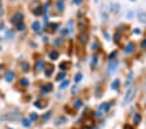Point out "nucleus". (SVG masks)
Wrapping results in <instances>:
<instances>
[{"instance_id": "obj_29", "label": "nucleus", "mask_w": 146, "mask_h": 129, "mask_svg": "<svg viewBox=\"0 0 146 129\" xmlns=\"http://www.w3.org/2000/svg\"><path fill=\"white\" fill-rule=\"evenodd\" d=\"M84 78V76H82V73H77L76 76H74V82L76 83H78V82H81V80Z\"/></svg>"}, {"instance_id": "obj_23", "label": "nucleus", "mask_w": 146, "mask_h": 129, "mask_svg": "<svg viewBox=\"0 0 146 129\" xmlns=\"http://www.w3.org/2000/svg\"><path fill=\"white\" fill-rule=\"evenodd\" d=\"M132 78H133V72H129V74H128V78L127 81H125V86H129L132 83Z\"/></svg>"}, {"instance_id": "obj_46", "label": "nucleus", "mask_w": 146, "mask_h": 129, "mask_svg": "<svg viewBox=\"0 0 146 129\" xmlns=\"http://www.w3.org/2000/svg\"><path fill=\"white\" fill-rule=\"evenodd\" d=\"M82 129H93V128H91V126H89V125H84V128H82Z\"/></svg>"}, {"instance_id": "obj_15", "label": "nucleus", "mask_w": 146, "mask_h": 129, "mask_svg": "<svg viewBox=\"0 0 146 129\" xmlns=\"http://www.w3.org/2000/svg\"><path fill=\"white\" fill-rule=\"evenodd\" d=\"M21 71L22 72H29L30 71V64H29V62H26V60H24V62H21Z\"/></svg>"}, {"instance_id": "obj_50", "label": "nucleus", "mask_w": 146, "mask_h": 129, "mask_svg": "<svg viewBox=\"0 0 146 129\" xmlns=\"http://www.w3.org/2000/svg\"><path fill=\"white\" fill-rule=\"evenodd\" d=\"M0 50H1V47H0Z\"/></svg>"}, {"instance_id": "obj_22", "label": "nucleus", "mask_w": 146, "mask_h": 129, "mask_svg": "<svg viewBox=\"0 0 146 129\" xmlns=\"http://www.w3.org/2000/svg\"><path fill=\"white\" fill-rule=\"evenodd\" d=\"M68 85H69V80H64L63 82H60V85H59V89H60V90H64Z\"/></svg>"}, {"instance_id": "obj_4", "label": "nucleus", "mask_w": 146, "mask_h": 129, "mask_svg": "<svg viewBox=\"0 0 146 129\" xmlns=\"http://www.w3.org/2000/svg\"><path fill=\"white\" fill-rule=\"evenodd\" d=\"M43 71H44V76L47 77V78H50V77L52 76V73H54V71H55L54 64H51V63H46Z\"/></svg>"}, {"instance_id": "obj_41", "label": "nucleus", "mask_w": 146, "mask_h": 129, "mask_svg": "<svg viewBox=\"0 0 146 129\" xmlns=\"http://www.w3.org/2000/svg\"><path fill=\"white\" fill-rule=\"evenodd\" d=\"M72 3H73V4H76V5H78V4H81V3H82V0H73Z\"/></svg>"}, {"instance_id": "obj_1", "label": "nucleus", "mask_w": 146, "mask_h": 129, "mask_svg": "<svg viewBox=\"0 0 146 129\" xmlns=\"http://www.w3.org/2000/svg\"><path fill=\"white\" fill-rule=\"evenodd\" d=\"M22 22H24V13L22 12L17 11V12H15L11 16V24H12L13 26H18V25L22 24Z\"/></svg>"}, {"instance_id": "obj_36", "label": "nucleus", "mask_w": 146, "mask_h": 129, "mask_svg": "<svg viewBox=\"0 0 146 129\" xmlns=\"http://www.w3.org/2000/svg\"><path fill=\"white\" fill-rule=\"evenodd\" d=\"M51 114H52L51 111H48V112H47V114H46L44 116H43V121H46V120H48V119H50V116H51Z\"/></svg>"}, {"instance_id": "obj_11", "label": "nucleus", "mask_w": 146, "mask_h": 129, "mask_svg": "<svg viewBox=\"0 0 146 129\" xmlns=\"http://www.w3.org/2000/svg\"><path fill=\"white\" fill-rule=\"evenodd\" d=\"M44 65H46V63L43 62V60H38L35 67H34V72H35V73H39L42 69H44Z\"/></svg>"}, {"instance_id": "obj_44", "label": "nucleus", "mask_w": 146, "mask_h": 129, "mask_svg": "<svg viewBox=\"0 0 146 129\" xmlns=\"http://www.w3.org/2000/svg\"><path fill=\"white\" fill-rule=\"evenodd\" d=\"M133 33L138 35V34H141V30H140V29H134V30H133Z\"/></svg>"}, {"instance_id": "obj_45", "label": "nucleus", "mask_w": 146, "mask_h": 129, "mask_svg": "<svg viewBox=\"0 0 146 129\" xmlns=\"http://www.w3.org/2000/svg\"><path fill=\"white\" fill-rule=\"evenodd\" d=\"M76 93H77V87H73V89H72V94H76Z\"/></svg>"}, {"instance_id": "obj_18", "label": "nucleus", "mask_w": 146, "mask_h": 129, "mask_svg": "<svg viewBox=\"0 0 146 129\" xmlns=\"http://www.w3.org/2000/svg\"><path fill=\"white\" fill-rule=\"evenodd\" d=\"M119 87H120V80L112 81V83H111V89L112 90H119Z\"/></svg>"}, {"instance_id": "obj_14", "label": "nucleus", "mask_w": 146, "mask_h": 129, "mask_svg": "<svg viewBox=\"0 0 146 129\" xmlns=\"http://www.w3.org/2000/svg\"><path fill=\"white\" fill-rule=\"evenodd\" d=\"M59 56H60V54H59V51H56V50H52L48 54V58L51 59V60H58Z\"/></svg>"}, {"instance_id": "obj_9", "label": "nucleus", "mask_w": 146, "mask_h": 129, "mask_svg": "<svg viewBox=\"0 0 146 129\" xmlns=\"http://www.w3.org/2000/svg\"><path fill=\"white\" fill-rule=\"evenodd\" d=\"M47 105H48V102L46 101V99H38L36 102H34V106H35L36 108H39V110L46 108L47 107Z\"/></svg>"}, {"instance_id": "obj_33", "label": "nucleus", "mask_w": 146, "mask_h": 129, "mask_svg": "<svg viewBox=\"0 0 146 129\" xmlns=\"http://www.w3.org/2000/svg\"><path fill=\"white\" fill-rule=\"evenodd\" d=\"M56 9H58L59 12H64V4L63 3H58L56 4Z\"/></svg>"}, {"instance_id": "obj_32", "label": "nucleus", "mask_w": 146, "mask_h": 129, "mask_svg": "<svg viewBox=\"0 0 146 129\" xmlns=\"http://www.w3.org/2000/svg\"><path fill=\"white\" fill-rule=\"evenodd\" d=\"M65 121H67V119H65V117H63V116H60L58 120H56V124H58V125H61V124H64Z\"/></svg>"}, {"instance_id": "obj_16", "label": "nucleus", "mask_w": 146, "mask_h": 129, "mask_svg": "<svg viewBox=\"0 0 146 129\" xmlns=\"http://www.w3.org/2000/svg\"><path fill=\"white\" fill-rule=\"evenodd\" d=\"M59 26H60V24H58V22H52V24L48 25V31L50 33H54V31L58 30Z\"/></svg>"}, {"instance_id": "obj_38", "label": "nucleus", "mask_w": 146, "mask_h": 129, "mask_svg": "<svg viewBox=\"0 0 146 129\" xmlns=\"http://www.w3.org/2000/svg\"><path fill=\"white\" fill-rule=\"evenodd\" d=\"M141 50H146V39H142L141 42Z\"/></svg>"}, {"instance_id": "obj_25", "label": "nucleus", "mask_w": 146, "mask_h": 129, "mask_svg": "<svg viewBox=\"0 0 146 129\" xmlns=\"http://www.w3.org/2000/svg\"><path fill=\"white\" fill-rule=\"evenodd\" d=\"M99 48H100L99 42H98V40H95V42L93 43V44H91V50H93V51H98Z\"/></svg>"}, {"instance_id": "obj_35", "label": "nucleus", "mask_w": 146, "mask_h": 129, "mask_svg": "<svg viewBox=\"0 0 146 129\" xmlns=\"http://www.w3.org/2000/svg\"><path fill=\"white\" fill-rule=\"evenodd\" d=\"M29 119H30V121L33 123V121L38 120V115H36V114H30V117H29Z\"/></svg>"}, {"instance_id": "obj_17", "label": "nucleus", "mask_w": 146, "mask_h": 129, "mask_svg": "<svg viewBox=\"0 0 146 129\" xmlns=\"http://www.w3.org/2000/svg\"><path fill=\"white\" fill-rule=\"evenodd\" d=\"M31 29H33L35 33H39V31H40V22L34 21L33 24H31Z\"/></svg>"}, {"instance_id": "obj_7", "label": "nucleus", "mask_w": 146, "mask_h": 129, "mask_svg": "<svg viewBox=\"0 0 146 129\" xmlns=\"http://www.w3.org/2000/svg\"><path fill=\"white\" fill-rule=\"evenodd\" d=\"M117 67H119V63L116 62V60H112V62H110V64H108V68H107V73L108 74H112L113 72L117 69Z\"/></svg>"}, {"instance_id": "obj_31", "label": "nucleus", "mask_w": 146, "mask_h": 129, "mask_svg": "<svg viewBox=\"0 0 146 129\" xmlns=\"http://www.w3.org/2000/svg\"><path fill=\"white\" fill-rule=\"evenodd\" d=\"M116 55H117V51H112V52L110 54V55H108V60H110V62H112L113 59L116 58Z\"/></svg>"}, {"instance_id": "obj_2", "label": "nucleus", "mask_w": 146, "mask_h": 129, "mask_svg": "<svg viewBox=\"0 0 146 129\" xmlns=\"http://www.w3.org/2000/svg\"><path fill=\"white\" fill-rule=\"evenodd\" d=\"M134 95H136V89L134 87H129L128 89V91L125 93V95H124V102H123V105H129L132 101H133Z\"/></svg>"}, {"instance_id": "obj_49", "label": "nucleus", "mask_w": 146, "mask_h": 129, "mask_svg": "<svg viewBox=\"0 0 146 129\" xmlns=\"http://www.w3.org/2000/svg\"><path fill=\"white\" fill-rule=\"evenodd\" d=\"M131 1H136V0H131Z\"/></svg>"}, {"instance_id": "obj_20", "label": "nucleus", "mask_w": 146, "mask_h": 129, "mask_svg": "<svg viewBox=\"0 0 146 129\" xmlns=\"http://www.w3.org/2000/svg\"><path fill=\"white\" fill-rule=\"evenodd\" d=\"M82 105H84V102H82L81 99H76V101H74V103H73V107L76 108V110H78V108L82 107Z\"/></svg>"}, {"instance_id": "obj_26", "label": "nucleus", "mask_w": 146, "mask_h": 129, "mask_svg": "<svg viewBox=\"0 0 146 129\" xmlns=\"http://www.w3.org/2000/svg\"><path fill=\"white\" fill-rule=\"evenodd\" d=\"M141 120H142V117H141V115H140V114H136V115H134V117H133L134 124H140V123H141Z\"/></svg>"}, {"instance_id": "obj_39", "label": "nucleus", "mask_w": 146, "mask_h": 129, "mask_svg": "<svg viewBox=\"0 0 146 129\" xmlns=\"http://www.w3.org/2000/svg\"><path fill=\"white\" fill-rule=\"evenodd\" d=\"M13 31H7V38H13Z\"/></svg>"}, {"instance_id": "obj_51", "label": "nucleus", "mask_w": 146, "mask_h": 129, "mask_svg": "<svg viewBox=\"0 0 146 129\" xmlns=\"http://www.w3.org/2000/svg\"><path fill=\"white\" fill-rule=\"evenodd\" d=\"M0 94H1V93H0Z\"/></svg>"}, {"instance_id": "obj_42", "label": "nucleus", "mask_w": 146, "mask_h": 129, "mask_svg": "<svg viewBox=\"0 0 146 129\" xmlns=\"http://www.w3.org/2000/svg\"><path fill=\"white\" fill-rule=\"evenodd\" d=\"M67 34H68L67 29H63V30H61V35H67Z\"/></svg>"}, {"instance_id": "obj_24", "label": "nucleus", "mask_w": 146, "mask_h": 129, "mask_svg": "<svg viewBox=\"0 0 146 129\" xmlns=\"http://www.w3.org/2000/svg\"><path fill=\"white\" fill-rule=\"evenodd\" d=\"M20 86L27 87V86H29V80H27V78H20Z\"/></svg>"}, {"instance_id": "obj_47", "label": "nucleus", "mask_w": 146, "mask_h": 129, "mask_svg": "<svg viewBox=\"0 0 146 129\" xmlns=\"http://www.w3.org/2000/svg\"><path fill=\"white\" fill-rule=\"evenodd\" d=\"M3 8H1V5H0V16H3Z\"/></svg>"}, {"instance_id": "obj_10", "label": "nucleus", "mask_w": 146, "mask_h": 129, "mask_svg": "<svg viewBox=\"0 0 146 129\" xmlns=\"http://www.w3.org/2000/svg\"><path fill=\"white\" fill-rule=\"evenodd\" d=\"M134 50H136V46H134V43H133V42H129L127 46H125L124 52L127 54V55H131V54L134 52Z\"/></svg>"}, {"instance_id": "obj_19", "label": "nucleus", "mask_w": 146, "mask_h": 129, "mask_svg": "<svg viewBox=\"0 0 146 129\" xmlns=\"http://www.w3.org/2000/svg\"><path fill=\"white\" fill-rule=\"evenodd\" d=\"M67 30H68V34H73V26H74V24H73V21L72 20H69L68 21V24H67Z\"/></svg>"}, {"instance_id": "obj_5", "label": "nucleus", "mask_w": 146, "mask_h": 129, "mask_svg": "<svg viewBox=\"0 0 146 129\" xmlns=\"http://www.w3.org/2000/svg\"><path fill=\"white\" fill-rule=\"evenodd\" d=\"M77 28H78V30L81 31V33H86L89 29V21L88 20H80L78 21V25H77Z\"/></svg>"}, {"instance_id": "obj_27", "label": "nucleus", "mask_w": 146, "mask_h": 129, "mask_svg": "<svg viewBox=\"0 0 146 129\" xmlns=\"http://www.w3.org/2000/svg\"><path fill=\"white\" fill-rule=\"evenodd\" d=\"M97 64H98V56L94 55L93 56V59H91V68H95L97 67Z\"/></svg>"}, {"instance_id": "obj_13", "label": "nucleus", "mask_w": 146, "mask_h": 129, "mask_svg": "<svg viewBox=\"0 0 146 129\" xmlns=\"http://www.w3.org/2000/svg\"><path fill=\"white\" fill-rule=\"evenodd\" d=\"M15 76H16V74H15V72H13V71H8L5 73V81H7V82H9V83L13 82V80H15Z\"/></svg>"}, {"instance_id": "obj_6", "label": "nucleus", "mask_w": 146, "mask_h": 129, "mask_svg": "<svg viewBox=\"0 0 146 129\" xmlns=\"http://www.w3.org/2000/svg\"><path fill=\"white\" fill-rule=\"evenodd\" d=\"M52 90H54V86H52L51 82H46L42 85V87H40V94H48V93H51Z\"/></svg>"}, {"instance_id": "obj_28", "label": "nucleus", "mask_w": 146, "mask_h": 129, "mask_svg": "<svg viewBox=\"0 0 146 129\" xmlns=\"http://www.w3.org/2000/svg\"><path fill=\"white\" fill-rule=\"evenodd\" d=\"M22 125L26 126V128L31 126V121H30V119H22Z\"/></svg>"}, {"instance_id": "obj_40", "label": "nucleus", "mask_w": 146, "mask_h": 129, "mask_svg": "<svg viewBox=\"0 0 146 129\" xmlns=\"http://www.w3.org/2000/svg\"><path fill=\"white\" fill-rule=\"evenodd\" d=\"M55 44H56V46H59V44H60L61 43V38H56V40H55Z\"/></svg>"}, {"instance_id": "obj_43", "label": "nucleus", "mask_w": 146, "mask_h": 129, "mask_svg": "<svg viewBox=\"0 0 146 129\" xmlns=\"http://www.w3.org/2000/svg\"><path fill=\"white\" fill-rule=\"evenodd\" d=\"M4 73V65H0V76Z\"/></svg>"}, {"instance_id": "obj_37", "label": "nucleus", "mask_w": 146, "mask_h": 129, "mask_svg": "<svg viewBox=\"0 0 146 129\" xmlns=\"http://www.w3.org/2000/svg\"><path fill=\"white\" fill-rule=\"evenodd\" d=\"M111 7H112V11H113V12H119V7H120L119 4H112Z\"/></svg>"}, {"instance_id": "obj_3", "label": "nucleus", "mask_w": 146, "mask_h": 129, "mask_svg": "<svg viewBox=\"0 0 146 129\" xmlns=\"http://www.w3.org/2000/svg\"><path fill=\"white\" fill-rule=\"evenodd\" d=\"M30 9H31V13H33L34 16H42V13H43V5L40 3H38V1H35Z\"/></svg>"}, {"instance_id": "obj_34", "label": "nucleus", "mask_w": 146, "mask_h": 129, "mask_svg": "<svg viewBox=\"0 0 146 129\" xmlns=\"http://www.w3.org/2000/svg\"><path fill=\"white\" fill-rule=\"evenodd\" d=\"M16 28H17V30H18V31H25V29H26V26H25V24H24V22H22V24H20V25H18V26H16Z\"/></svg>"}, {"instance_id": "obj_12", "label": "nucleus", "mask_w": 146, "mask_h": 129, "mask_svg": "<svg viewBox=\"0 0 146 129\" xmlns=\"http://www.w3.org/2000/svg\"><path fill=\"white\" fill-rule=\"evenodd\" d=\"M78 42L81 44H86L89 42V35L86 33H80L78 34Z\"/></svg>"}, {"instance_id": "obj_30", "label": "nucleus", "mask_w": 146, "mask_h": 129, "mask_svg": "<svg viewBox=\"0 0 146 129\" xmlns=\"http://www.w3.org/2000/svg\"><path fill=\"white\" fill-rule=\"evenodd\" d=\"M65 78V72H60V73L56 76V81H61Z\"/></svg>"}, {"instance_id": "obj_21", "label": "nucleus", "mask_w": 146, "mask_h": 129, "mask_svg": "<svg viewBox=\"0 0 146 129\" xmlns=\"http://www.w3.org/2000/svg\"><path fill=\"white\" fill-rule=\"evenodd\" d=\"M121 33H119V31H116V34L113 35V42L115 43H120V40H121Z\"/></svg>"}, {"instance_id": "obj_8", "label": "nucleus", "mask_w": 146, "mask_h": 129, "mask_svg": "<svg viewBox=\"0 0 146 129\" xmlns=\"http://www.w3.org/2000/svg\"><path fill=\"white\" fill-rule=\"evenodd\" d=\"M70 67H72V63L69 62V60H64V62H61L60 64H59V68L61 69V72H67L70 69Z\"/></svg>"}, {"instance_id": "obj_48", "label": "nucleus", "mask_w": 146, "mask_h": 129, "mask_svg": "<svg viewBox=\"0 0 146 129\" xmlns=\"http://www.w3.org/2000/svg\"><path fill=\"white\" fill-rule=\"evenodd\" d=\"M58 1H59V3H63V1H64V0H58Z\"/></svg>"}]
</instances>
